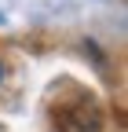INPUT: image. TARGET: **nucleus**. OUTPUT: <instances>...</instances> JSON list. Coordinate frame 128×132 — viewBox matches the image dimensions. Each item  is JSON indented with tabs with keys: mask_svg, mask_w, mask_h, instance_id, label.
<instances>
[{
	"mask_svg": "<svg viewBox=\"0 0 128 132\" xmlns=\"http://www.w3.org/2000/svg\"><path fill=\"white\" fill-rule=\"evenodd\" d=\"M4 73H7V66H4V62H0V81H4Z\"/></svg>",
	"mask_w": 128,
	"mask_h": 132,
	"instance_id": "f03ea898",
	"label": "nucleus"
},
{
	"mask_svg": "<svg viewBox=\"0 0 128 132\" xmlns=\"http://www.w3.org/2000/svg\"><path fill=\"white\" fill-rule=\"evenodd\" d=\"M55 125L59 132H103V114L92 99H77L55 110Z\"/></svg>",
	"mask_w": 128,
	"mask_h": 132,
	"instance_id": "f257e3e1",
	"label": "nucleus"
}]
</instances>
